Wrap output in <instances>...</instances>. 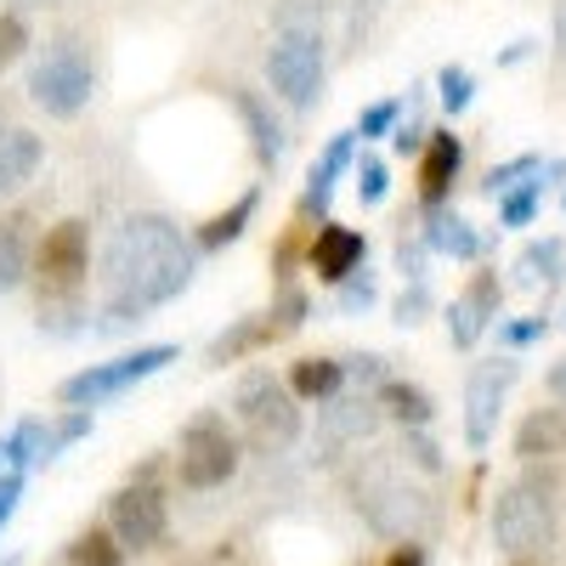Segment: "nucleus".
Wrapping results in <instances>:
<instances>
[{
  "instance_id": "f257e3e1",
  "label": "nucleus",
  "mask_w": 566,
  "mask_h": 566,
  "mask_svg": "<svg viewBox=\"0 0 566 566\" xmlns=\"http://www.w3.org/2000/svg\"><path fill=\"white\" fill-rule=\"evenodd\" d=\"M199 250L181 239L170 216L136 210L125 216L108 244H103V272H97V335H114L125 323H142L154 306L176 301L193 283Z\"/></svg>"
},
{
  "instance_id": "f03ea898",
  "label": "nucleus",
  "mask_w": 566,
  "mask_h": 566,
  "mask_svg": "<svg viewBox=\"0 0 566 566\" xmlns=\"http://www.w3.org/2000/svg\"><path fill=\"white\" fill-rule=\"evenodd\" d=\"M232 408H239V424H244L250 448H261V453L295 448V437H301V408H295V391L283 386L277 374H266V368L244 374V386H239V397H232Z\"/></svg>"
},
{
  "instance_id": "7ed1b4c3",
  "label": "nucleus",
  "mask_w": 566,
  "mask_h": 566,
  "mask_svg": "<svg viewBox=\"0 0 566 566\" xmlns=\"http://www.w3.org/2000/svg\"><path fill=\"white\" fill-rule=\"evenodd\" d=\"M91 91H97V69H91L85 45H80L74 34H63V40L45 45V57H40L34 74H29L34 108H45L52 119H74V114L91 103Z\"/></svg>"
},
{
  "instance_id": "20e7f679",
  "label": "nucleus",
  "mask_w": 566,
  "mask_h": 566,
  "mask_svg": "<svg viewBox=\"0 0 566 566\" xmlns=\"http://www.w3.org/2000/svg\"><path fill=\"white\" fill-rule=\"evenodd\" d=\"M555 533V499H549V482L544 476H522L499 488L493 499V544L504 555H527L538 544H549Z\"/></svg>"
},
{
  "instance_id": "39448f33",
  "label": "nucleus",
  "mask_w": 566,
  "mask_h": 566,
  "mask_svg": "<svg viewBox=\"0 0 566 566\" xmlns=\"http://www.w3.org/2000/svg\"><path fill=\"white\" fill-rule=\"evenodd\" d=\"M232 470H239V437L227 431V419H221V413L187 419V424H181V453H176L181 488L210 493V488L232 482Z\"/></svg>"
},
{
  "instance_id": "423d86ee",
  "label": "nucleus",
  "mask_w": 566,
  "mask_h": 566,
  "mask_svg": "<svg viewBox=\"0 0 566 566\" xmlns=\"http://www.w3.org/2000/svg\"><path fill=\"white\" fill-rule=\"evenodd\" d=\"M323 34L317 29H277L272 52H266V74H272V91L290 108H312L317 91H323Z\"/></svg>"
},
{
  "instance_id": "0eeeda50",
  "label": "nucleus",
  "mask_w": 566,
  "mask_h": 566,
  "mask_svg": "<svg viewBox=\"0 0 566 566\" xmlns=\"http://www.w3.org/2000/svg\"><path fill=\"white\" fill-rule=\"evenodd\" d=\"M170 363H176V346H142V352H125L114 363H91V368H80V374L63 380V402L69 408H97V402L130 391L136 380H148V374H159Z\"/></svg>"
},
{
  "instance_id": "6e6552de",
  "label": "nucleus",
  "mask_w": 566,
  "mask_h": 566,
  "mask_svg": "<svg viewBox=\"0 0 566 566\" xmlns=\"http://www.w3.org/2000/svg\"><path fill=\"white\" fill-rule=\"evenodd\" d=\"M85 272H91L85 221L45 227V239H40V295H80Z\"/></svg>"
},
{
  "instance_id": "1a4fd4ad",
  "label": "nucleus",
  "mask_w": 566,
  "mask_h": 566,
  "mask_svg": "<svg viewBox=\"0 0 566 566\" xmlns=\"http://www.w3.org/2000/svg\"><path fill=\"white\" fill-rule=\"evenodd\" d=\"M165 527H170V515H165L159 488L130 482V488L114 493V504H108V533L119 538V549H154V544L165 538Z\"/></svg>"
},
{
  "instance_id": "9d476101",
  "label": "nucleus",
  "mask_w": 566,
  "mask_h": 566,
  "mask_svg": "<svg viewBox=\"0 0 566 566\" xmlns=\"http://www.w3.org/2000/svg\"><path fill=\"white\" fill-rule=\"evenodd\" d=\"M515 386V363L510 357H493L470 374L464 386V442L470 448H488L493 442V424H499V408H504V391Z\"/></svg>"
},
{
  "instance_id": "9b49d317",
  "label": "nucleus",
  "mask_w": 566,
  "mask_h": 566,
  "mask_svg": "<svg viewBox=\"0 0 566 566\" xmlns=\"http://www.w3.org/2000/svg\"><path fill=\"white\" fill-rule=\"evenodd\" d=\"M380 397H335L323 402V419H317V459H340L352 442H368L374 424H380Z\"/></svg>"
},
{
  "instance_id": "f8f14e48",
  "label": "nucleus",
  "mask_w": 566,
  "mask_h": 566,
  "mask_svg": "<svg viewBox=\"0 0 566 566\" xmlns=\"http://www.w3.org/2000/svg\"><path fill=\"white\" fill-rule=\"evenodd\" d=\"M499 301H504L499 272H476V277H470V290L448 306V335H453L459 352H470V346L482 340V328L499 317Z\"/></svg>"
},
{
  "instance_id": "ddd939ff",
  "label": "nucleus",
  "mask_w": 566,
  "mask_h": 566,
  "mask_svg": "<svg viewBox=\"0 0 566 566\" xmlns=\"http://www.w3.org/2000/svg\"><path fill=\"white\" fill-rule=\"evenodd\" d=\"M363 255H368L363 232L335 227V221H323V227H317V239H312V272H317L323 283H346V277H357Z\"/></svg>"
},
{
  "instance_id": "4468645a",
  "label": "nucleus",
  "mask_w": 566,
  "mask_h": 566,
  "mask_svg": "<svg viewBox=\"0 0 566 566\" xmlns=\"http://www.w3.org/2000/svg\"><path fill=\"white\" fill-rule=\"evenodd\" d=\"M357 130H340V136H328V148H323V159L312 165V176H306V193H301V216H328V199H335V181L357 165Z\"/></svg>"
},
{
  "instance_id": "2eb2a0df",
  "label": "nucleus",
  "mask_w": 566,
  "mask_h": 566,
  "mask_svg": "<svg viewBox=\"0 0 566 566\" xmlns=\"http://www.w3.org/2000/svg\"><path fill=\"white\" fill-rule=\"evenodd\" d=\"M459 165H464V142H459L453 130H431V142H424V159H419V199H424V210H442Z\"/></svg>"
},
{
  "instance_id": "dca6fc26",
  "label": "nucleus",
  "mask_w": 566,
  "mask_h": 566,
  "mask_svg": "<svg viewBox=\"0 0 566 566\" xmlns=\"http://www.w3.org/2000/svg\"><path fill=\"white\" fill-rule=\"evenodd\" d=\"M424 244H431L437 255H453V261H476L488 250L482 232L470 227L464 216H453V210H431V216H424Z\"/></svg>"
},
{
  "instance_id": "f3484780",
  "label": "nucleus",
  "mask_w": 566,
  "mask_h": 566,
  "mask_svg": "<svg viewBox=\"0 0 566 566\" xmlns=\"http://www.w3.org/2000/svg\"><path fill=\"white\" fill-rule=\"evenodd\" d=\"M232 103H239V119L250 125L255 159H261V165H277V159H283V125H277V114L255 97V91H232Z\"/></svg>"
},
{
  "instance_id": "a211bd4d",
  "label": "nucleus",
  "mask_w": 566,
  "mask_h": 566,
  "mask_svg": "<svg viewBox=\"0 0 566 566\" xmlns=\"http://www.w3.org/2000/svg\"><path fill=\"white\" fill-rule=\"evenodd\" d=\"M515 453L522 459H549L566 453V408H533L515 431Z\"/></svg>"
},
{
  "instance_id": "6ab92c4d",
  "label": "nucleus",
  "mask_w": 566,
  "mask_h": 566,
  "mask_svg": "<svg viewBox=\"0 0 566 566\" xmlns=\"http://www.w3.org/2000/svg\"><path fill=\"white\" fill-rule=\"evenodd\" d=\"M277 335H283V328H277L272 317H239V323L227 328V335H216V340H210V363H216V368H227V363H239V357L261 352V346H266V340H277Z\"/></svg>"
},
{
  "instance_id": "aec40b11",
  "label": "nucleus",
  "mask_w": 566,
  "mask_h": 566,
  "mask_svg": "<svg viewBox=\"0 0 566 566\" xmlns=\"http://www.w3.org/2000/svg\"><path fill=\"white\" fill-rule=\"evenodd\" d=\"M40 165V136L34 130H0V193H18Z\"/></svg>"
},
{
  "instance_id": "412c9836",
  "label": "nucleus",
  "mask_w": 566,
  "mask_h": 566,
  "mask_svg": "<svg viewBox=\"0 0 566 566\" xmlns=\"http://www.w3.org/2000/svg\"><path fill=\"white\" fill-rule=\"evenodd\" d=\"M340 386H346V363H335V357H301L290 374V391L306 402H335Z\"/></svg>"
},
{
  "instance_id": "4be33fe9",
  "label": "nucleus",
  "mask_w": 566,
  "mask_h": 566,
  "mask_svg": "<svg viewBox=\"0 0 566 566\" xmlns=\"http://www.w3.org/2000/svg\"><path fill=\"white\" fill-rule=\"evenodd\" d=\"M374 397H380V408L391 419H402L408 431H424V424H431V397H424L419 386H408V380H386Z\"/></svg>"
},
{
  "instance_id": "5701e85b",
  "label": "nucleus",
  "mask_w": 566,
  "mask_h": 566,
  "mask_svg": "<svg viewBox=\"0 0 566 566\" xmlns=\"http://www.w3.org/2000/svg\"><path fill=\"white\" fill-rule=\"evenodd\" d=\"M255 205H261V193L250 187V193H239V199H232V210L210 216V221H205V232H199V250H221V244H232V239H239V232L250 227Z\"/></svg>"
},
{
  "instance_id": "b1692460",
  "label": "nucleus",
  "mask_w": 566,
  "mask_h": 566,
  "mask_svg": "<svg viewBox=\"0 0 566 566\" xmlns=\"http://www.w3.org/2000/svg\"><path fill=\"white\" fill-rule=\"evenodd\" d=\"M29 277V239H23V221H0V295L18 290Z\"/></svg>"
},
{
  "instance_id": "393cba45",
  "label": "nucleus",
  "mask_w": 566,
  "mask_h": 566,
  "mask_svg": "<svg viewBox=\"0 0 566 566\" xmlns=\"http://www.w3.org/2000/svg\"><path fill=\"white\" fill-rule=\"evenodd\" d=\"M12 459L29 470V464H45V459H57V431H45V424L40 419H23L18 424V431H12Z\"/></svg>"
},
{
  "instance_id": "a878e982",
  "label": "nucleus",
  "mask_w": 566,
  "mask_h": 566,
  "mask_svg": "<svg viewBox=\"0 0 566 566\" xmlns=\"http://www.w3.org/2000/svg\"><path fill=\"white\" fill-rule=\"evenodd\" d=\"M85 317V295H40V328L45 335H80Z\"/></svg>"
},
{
  "instance_id": "bb28decb",
  "label": "nucleus",
  "mask_w": 566,
  "mask_h": 566,
  "mask_svg": "<svg viewBox=\"0 0 566 566\" xmlns=\"http://www.w3.org/2000/svg\"><path fill=\"white\" fill-rule=\"evenodd\" d=\"M119 538L108 533V527H91V533H80L74 538V549H69V566H119Z\"/></svg>"
},
{
  "instance_id": "cd10ccee",
  "label": "nucleus",
  "mask_w": 566,
  "mask_h": 566,
  "mask_svg": "<svg viewBox=\"0 0 566 566\" xmlns=\"http://www.w3.org/2000/svg\"><path fill=\"white\" fill-rule=\"evenodd\" d=\"M538 170H544V159H538V154H515V159H504V165H493L482 187H488V193H493V199H504V193H515V187H527V181H533Z\"/></svg>"
},
{
  "instance_id": "c85d7f7f",
  "label": "nucleus",
  "mask_w": 566,
  "mask_h": 566,
  "mask_svg": "<svg viewBox=\"0 0 566 566\" xmlns=\"http://www.w3.org/2000/svg\"><path fill=\"white\" fill-rule=\"evenodd\" d=\"M544 170H549V165H544ZM544 170H538L527 187H515V193H504V199H499V221H504V227H533L538 199H544Z\"/></svg>"
},
{
  "instance_id": "c756f323",
  "label": "nucleus",
  "mask_w": 566,
  "mask_h": 566,
  "mask_svg": "<svg viewBox=\"0 0 566 566\" xmlns=\"http://www.w3.org/2000/svg\"><path fill=\"white\" fill-rule=\"evenodd\" d=\"M566 261V244L560 239H533L522 250V261H515V272H522V283H538V277H555Z\"/></svg>"
},
{
  "instance_id": "7c9ffc66",
  "label": "nucleus",
  "mask_w": 566,
  "mask_h": 566,
  "mask_svg": "<svg viewBox=\"0 0 566 566\" xmlns=\"http://www.w3.org/2000/svg\"><path fill=\"white\" fill-rule=\"evenodd\" d=\"M470 97H476V80H470V69H442L437 74V103H442V114H464L470 108Z\"/></svg>"
},
{
  "instance_id": "2f4dec72",
  "label": "nucleus",
  "mask_w": 566,
  "mask_h": 566,
  "mask_svg": "<svg viewBox=\"0 0 566 566\" xmlns=\"http://www.w3.org/2000/svg\"><path fill=\"white\" fill-rule=\"evenodd\" d=\"M352 176H357V199L363 205H380L391 193V170H386V159H374V154H357Z\"/></svg>"
},
{
  "instance_id": "473e14b6",
  "label": "nucleus",
  "mask_w": 566,
  "mask_h": 566,
  "mask_svg": "<svg viewBox=\"0 0 566 566\" xmlns=\"http://www.w3.org/2000/svg\"><path fill=\"white\" fill-rule=\"evenodd\" d=\"M23 52H29V23L18 12H0V74H7Z\"/></svg>"
},
{
  "instance_id": "72a5a7b5",
  "label": "nucleus",
  "mask_w": 566,
  "mask_h": 566,
  "mask_svg": "<svg viewBox=\"0 0 566 566\" xmlns=\"http://www.w3.org/2000/svg\"><path fill=\"white\" fill-rule=\"evenodd\" d=\"M549 335V323L544 317H515V323H499V346H510V352H522V346H533V340H544Z\"/></svg>"
},
{
  "instance_id": "f704fd0d",
  "label": "nucleus",
  "mask_w": 566,
  "mask_h": 566,
  "mask_svg": "<svg viewBox=\"0 0 566 566\" xmlns=\"http://www.w3.org/2000/svg\"><path fill=\"white\" fill-rule=\"evenodd\" d=\"M397 114H402L397 103H368V108L357 114V136H363V142H368V136H391V130H397Z\"/></svg>"
},
{
  "instance_id": "c9c22d12",
  "label": "nucleus",
  "mask_w": 566,
  "mask_h": 566,
  "mask_svg": "<svg viewBox=\"0 0 566 566\" xmlns=\"http://www.w3.org/2000/svg\"><path fill=\"white\" fill-rule=\"evenodd\" d=\"M18 499H23V464L7 453V470H0V527L12 522V510H18Z\"/></svg>"
},
{
  "instance_id": "e433bc0d",
  "label": "nucleus",
  "mask_w": 566,
  "mask_h": 566,
  "mask_svg": "<svg viewBox=\"0 0 566 566\" xmlns=\"http://www.w3.org/2000/svg\"><path fill=\"white\" fill-rule=\"evenodd\" d=\"M306 312H312V301H306V290H295V283H290V290H283L277 295V328H283V335H290V328H301L306 323Z\"/></svg>"
},
{
  "instance_id": "4c0bfd02",
  "label": "nucleus",
  "mask_w": 566,
  "mask_h": 566,
  "mask_svg": "<svg viewBox=\"0 0 566 566\" xmlns=\"http://www.w3.org/2000/svg\"><path fill=\"white\" fill-rule=\"evenodd\" d=\"M424 142H431V130H424L419 108H408V119L391 130V148H397V154H424Z\"/></svg>"
},
{
  "instance_id": "58836bf2",
  "label": "nucleus",
  "mask_w": 566,
  "mask_h": 566,
  "mask_svg": "<svg viewBox=\"0 0 566 566\" xmlns=\"http://www.w3.org/2000/svg\"><path fill=\"white\" fill-rule=\"evenodd\" d=\"M424 239H397V272L408 277V283H424Z\"/></svg>"
},
{
  "instance_id": "ea45409f",
  "label": "nucleus",
  "mask_w": 566,
  "mask_h": 566,
  "mask_svg": "<svg viewBox=\"0 0 566 566\" xmlns=\"http://www.w3.org/2000/svg\"><path fill=\"white\" fill-rule=\"evenodd\" d=\"M368 306H374V277H363V272L346 277L340 283V312L352 317V312H368Z\"/></svg>"
},
{
  "instance_id": "a19ab883",
  "label": "nucleus",
  "mask_w": 566,
  "mask_h": 566,
  "mask_svg": "<svg viewBox=\"0 0 566 566\" xmlns=\"http://www.w3.org/2000/svg\"><path fill=\"white\" fill-rule=\"evenodd\" d=\"M346 380L380 391V386H386V357H346Z\"/></svg>"
},
{
  "instance_id": "79ce46f5",
  "label": "nucleus",
  "mask_w": 566,
  "mask_h": 566,
  "mask_svg": "<svg viewBox=\"0 0 566 566\" xmlns=\"http://www.w3.org/2000/svg\"><path fill=\"white\" fill-rule=\"evenodd\" d=\"M424 312H431V290H424V283H408V290L397 295V323H419Z\"/></svg>"
},
{
  "instance_id": "37998d69",
  "label": "nucleus",
  "mask_w": 566,
  "mask_h": 566,
  "mask_svg": "<svg viewBox=\"0 0 566 566\" xmlns=\"http://www.w3.org/2000/svg\"><path fill=\"white\" fill-rule=\"evenodd\" d=\"M85 431H91V408H74V413H69V419L57 424V448H69V442H80Z\"/></svg>"
},
{
  "instance_id": "c03bdc74",
  "label": "nucleus",
  "mask_w": 566,
  "mask_h": 566,
  "mask_svg": "<svg viewBox=\"0 0 566 566\" xmlns=\"http://www.w3.org/2000/svg\"><path fill=\"white\" fill-rule=\"evenodd\" d=\"M408 453H413L424 470H437V448H431V437H424V431H408Z\"/></svg>"
},
{
  "instance_id": "a18cd8bd",
  "label": "nucleus",
  "mask_w": 566,
  "mask_h": 566,
  "mask_svg": "<svg viewBox=\"0 0 566 566\" xmlns=\"http://www.w3.org/2000/svg\"><path fill=\"white\" fill-rule=\"evenodd\" d=\"M386 566H424V555H419V544H402V549L386 555Z\"/></svg>"
},
{
  "instance_id": "49530a36",
  "label": "nucleus",
  "mask_w": 566,
  "mask_h": 566,
  "mask_svg": "<svg viewBox=\"0 0 566 566\" xmlns=\"http://www.w3.org/2000/svg\"><path fill=\"white\" fill-rule=\"evenodd\" d=\"M527 57H533V40H515V45H510V52L499 57V63L510 69V63H527Z\"/></svg>"
},
{
  "instance_id": "de8ad7c7",
  "label": "nucleus",
  "mask_w": 566,
  "mask_h": 566,
  "mask_svg": "<svg viewBox=\"0 0 566 566\" xmlns=\"http://www.w3.org/2000/svg\"><path fill=\"white\" fill-rule=\"evenodd\" d=\"M549 391H555V397H560V402H566V357H560V363H555V368H549Z\"/></svg>"
},
{
  "instance_id": "09e8293b",
  "label": "nucleus",
  "mask_w": 566,
  "mask_h": 566,
  "mask_svg": "<svg viewBox=\"0 0 566 566\" xmlns=\"http://www.w3.org/2000/svg\"><path fill=\"white\" fill-rule=\"evenodd\" d=\"M34 7H52V0H34Z\"/></svg>"
},
{
  "instance_id": "8fccbe9b",
  "label": "nucleus",
  "mask_w": 566,
  "mask_h": 566,
  "mask_svg": "<svg viewBox=\"0 0 566 566\" xmlns=\"http://www.w3.org/2000/svg\"><path fill=\"white\" fill-rule=\"evenodd\" d=\"M560 323H566V317H560Z\"/></svg>"
}]
</instances>
